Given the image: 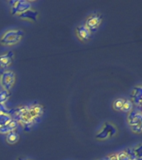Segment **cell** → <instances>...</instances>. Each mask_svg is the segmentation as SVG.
Instances as JSON below:
<instances>
[{
  "label": "cell",
  "instance_id": "1",
  "mask_svg": "<svg viewBox=\"0 0 142 160\" xmlns=\"http://www.w3.org/2000/svg\"><path fill=\"white\" fill-rule=\"evenodd\" d=\"M43 112V106L36 102L18 105L10 111L12 119L17 122V126H20L26 132L30 131L40 122Z\"/></svg>",
  "mask_w": 142,
  "mask_h": 160
},
{
  "label": "cell",
  "instance_id": "2",
  "mask_svg": "<svg viewBox=\"0 0 142 160\" xmlns=\"http://www.w3.org/2000/svg\"><path fill=\"white\" fill-rule=\"evenodd\" d=\"M25 32L20 28L5 30L0 36V44L5 47H12L18 44L24 38Z\"/></svg>",
  "mask_w": 142,
  "mask_h": 160
},
{
  "label": "cell",
  "instance_id": "3",
  "mask_svg": "<svg viewBox=\"0 0 142 160\" xmlns=\"http://www.w3.org/2000/svg\"><path fill=\"white\" fill-rule=\"evenodd\" d=\"M127 124L132 132L140 134L142 132V113L141 110L134 108L127 113Z\"/></svg>",
  "mask_w": 142,
  "mask_h": 160
},
{
  "label": "cell",
  "instance_id": "4",
  "mask_svg": "<svg viewBox=\"0 0 142 160\" xmlns=\"http://www.w3.org/2000/svg\"><path fill=\"white\" fill-rule=\"evenodd\" d=\"M16 82V74L12 69H4L0 72V87L10 92Z\"/></svg>",
  "mask_w": 142,
  "mask_h": 160
},
{
  "label": "cell",
  "instance_id": "5",
  "mask_svg": "<svg viewBox=\"0 0 142 160\" xmlns=\"http://www.w3.org/2000/svg\"><path fill=\"white\" fill-rule=\"evenodd\" d=\"M10 6V12L13 16H18L25 11L32 8V4L30 1L27 0H12L8 2Z\"/></svg>",
  "mask_w": 142,
  "mask_h": 160
},
{
  "label": "cell",
  "instance_id": "6",
  "mask_svg": "<svg viewBox=\"0 0 142 160\" xmlns=\"http://www.w3.org/2000/svg\"><path fill=\"white\" fill-rule=\"evenodd\" d=\"M102 22V16L98 12H93L85 19L84 25L90 30L92 34L97 32Z\"/></svg>",
  "mask_w": 142,
  "mask_h": 160
},
{
  "label": "cell",
  "instance_id": "7",
  "mask_svg": "<svg viewBox=\"0 0 142 160\" xmlns=\"http://www.w3.org/2000/svg\"><path fill=\"white\" fill-rule=\"evenodd\" d=\"M141 97H142V86L141 84L135 85L130 94V99L133 102L135 108H141Z\"/></svg>",
  "mask_w": 142,
  "mask_h": 160
},
{
  "label": "cell",
  "instance_id": "8",
  "mask_svg": "<svg viewBox=\"0 0 142 160\" xmlns=\"http://www.w3.org/2000/svg\"><path fill=\"white\" fill-rule=\"evenodd\" d=\"M14 59V53L12 51H6L0 53V69H7L12 65Z\"/></svg>",
  "mask_w": 142,
  "mask_h": 160
},
{
  "label": "cell",
  "instance_id": "9",
  "mask_svg": "<svg viewBox=\"0 0 142 160\" xmlns=\"http://www.w3.org/2000/svg\"><path fill=\"white\" fill-rule=\"evenodd\" d=\"M76 35L80 41L84 42V41L89 40L91 38L92 33L84 24H81L77 26L76 28Z\"/></svg>",
  "mask_w": 142,
  "mask_h": 160
},
{
  "label": "cell",
  "instance_id": "10",
  "mask_svg": "<svg viewBox=\"0 0 142 160\" xmlns=\"http://www.w3.org/2000/svg\"><path fill=\"white\" fill-rule=\"evenodd\" d=\"M38 16L39 13L37 12V10L33 9V8H30V9L25 11L22 13L19 14L17 16L18 18L24 21H29V22H37L38 19Z\"/></svg>",
  "mask_w": 142,
  "mask_h": 160
},
{
  "label": "cell",
  "instance_id": "11",
  "mask_svg": "<svg viewBox=\"0 0 142 160\" xmlns=\"http://www.w3.org/2000/svg\"><path fill=\"white\" fill-rule=\"evenodd\" d=\"M17 128V122H15L14 120L12 119V121H10L8 123L1 126L0 127V134H7L8 132H13L16 131Z\"/></svg>",
  "mask_w": 142,
  "mask_h": 160
},
{
  "label": "cell",
  "instance_id": "12",
  "mask_svg": "<svg viewBox=\"0 0 142 160\" xmlns=\"http://www.w3.org/2000/svg\"><path fill=\"white\" fill-rule=\"evenodd\" d=\"M20 139V135L17 131L8 132L7 134L5 135V141L7 144L12 145L17 143Z\"/></svg>",
  "mask_w": 142,
  "mask_h": 160
},
{
  "label": "cell",
  "instance_id": "13",
  "mask_svg": "<svg viewBox=\"0 0 142 160\" xmlns=\"http://www.w3.org/2000/svg\"><path fill=\"white\" fill-rule=\"evenodd\" d=\"M95 138H96V139L99 140V141H105L108 138H111V136H110L108 130L102 125V127L100 128L99 131L96 133Z\"/></svg>",
  "mask_w": 142,
  "mask_h": 160
},
{
  "label": "cell",
  "instance_id": "14",
  "mask_svg": "<svg viewBox=\"0 0 142 160\" xmlns=\"http://www.w3.org/2000/svg\"><path fill=\"white\" fill-rule=\"evenodd\" d=\"M10 92L5 91V90H0V108H4L5 105L9 100Z\"/></svg>",
  "mask_w": 142,
  "mask_h": 160
},
{
  "label": "cell",
  "instance_id": "15",
  "mask_svg": "<svg viewBox=\"0 0 142 160\" xmlns=\"http://www.w3.org/2000/svg\"><path fill=\"white\" fill-rule=\"evenodd\" d=\"M134 104L133 102L130 101V98H125L124 102H123V105H122L121 112H126L128 113L129 112H130L133 108H134Z\"/></svg>",
  "mask_w": 142,
  "mask_h": 160
},
{
  "label": "cell",
  "instance_id": "16",
  "mask_svg": "<svg viewBox=\"0 0 142 160\" xmlns=\"http://www.w3.org/2000/svg\"><path fill=\"white\" fill-rule=\"evenodd\" d=\"M103 126L106 127V128L108 130L111 138H113L114 136H116V135L117 134V132H118V131H117L116 127L113 123H111V122H105L104 123H103Z\"/></svg>",
  "mask_w": 142,
  "mask_h": 160
},
{
  "label": "cell",
  "instance_id": "17",
  "mask_svg": "<svg viewBox=\"0 0 142 160\" xmlns=\"http://www.w3.org/2000/svg\"><path fill=\"white\" fill-rule=\"evenodd\" d=\"M141 148H142V144L140 142V143H137L135 146L131 148V151L134 154L135 158H136V160H141Z\"/></svg>",
  "mask_w": 142,
  "mask_h": 160
},
{
  "label": "cell",
  "instance_id": "18",
  "mask_svg": "<svg viewBox=\"0 0 142 160\" xmlns=\"http://www.w3.org/2000/svg\"><path fill=\"white\" fill-rule=\"evenodd\" d=\"M124 98H118L114 100V102L112 103V108L115 111H118V112H121L122 105L124 102Z\"/></svg>",
  "mask_w": 142,
  "mask_h": 160
},
{
  "label": "cell",
  "instance_id": "19",
  "mask_svg": "<svg viewBox=\"0 0 142 160\" xmlns=\"http://www.w3.org/2000/svg\"><path fill=\"white\" fill-rule=\"evenodd\" d=\"M17 160H32V159L28 158H18Z\"/></svg>",
  "mask_w": 142,
  "mask_h": 160
}]
</instances>
